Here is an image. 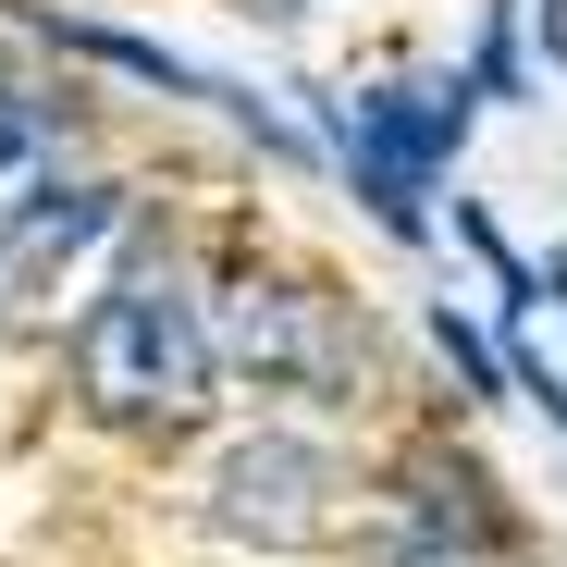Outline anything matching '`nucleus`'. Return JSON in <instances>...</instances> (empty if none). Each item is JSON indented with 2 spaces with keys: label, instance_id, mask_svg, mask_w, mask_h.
Returning a JSON list of instances; mask_svg holds the SVG:
<instances>
[{
  "label": "nucleus",
  "instance_id": "10",
  "mask_svg": "<svg viewBox=\"0 0 567 567\" xmlns=\"http://www.w3.org/2000/svg\"><path fill=\"white\" fill-rule=\"evenodd\" d=\"M0 284H13V235H0Z\"/></svg>",
  "mask_w": 567,
  "mask_h": 567
},
{
  "label": "nucleus",
  "instance_id": "7",
  "mask_svg": "<svg viewBox=\"0 0 567 567\" xmlns=\"http://www.w3.org/2000/svg\"><path fill=\"white\" fill-rule=\"evenodd\" d=\"M112 223H124V198H112V185H62L38 223H13V271H62L86 235H112Z\"/></svg>",
  "mask_w": 567,
  "mask_h": 567
},
{
  "label": "nucleus",
  "instance_id": "8",
  "mask_svg": "<svg viewBox=\"0 0 567 567\" xmlns=\"http://www.w3.org/2000/svg\"><path fill=\"white\" fill-rule=\"evenodd\" d=\"M432 346H444V370H456V383L482 395V408L506 395V358H494V333H482V321H456V309H432Z\"/></svg>",
  "mask_w": 567,
  "mask_h": 567
},
{
  "label": "nucleus",
  "instance_id": "9",
  "mask_svg": "<svg viewBox=\"0 0 567 567\" xmlns=\"http://www.w3.org/2000/svg\"><path fill=\"white\" fill-rule=\"evenodd\" d=\"M482 86H494V100H518V38H506V13H494V38H482Z\"/></svg>",
  "mask_w": 567,
  "mask_h": 567
},
{
  "label": "nucleus",
  "instance_id": "5",
  "mask_svg": "<svg viewBox=\"0 0 567 567\" xmlns=\"http://www.w3.org/2000/svg\"><path fill=\"white\" fill-rule=\"evenodd\" d=\"M395 482H408V543H432V555H456V567H482V555L518 543V518L494 506L482 468H456V456H408Z\"/></svg>",
  "mask_w": 567,
  "mask_h": 567
},
{
  "label": "nucleus",
  "instance_id": "4",
  "mask_svg": "<svg viewBox=\"0 0 567 567\" xmlns=\"http://www.w3.org/2000/svg\"><path fill=\"white\" fill-rule=\"evenodd\" d=\"M210 530L259 543V555H297L333 530V456L309 432H235L210 456Z\"/></svg>",
  "mask_w": 567,
  "mask_h": 567
},
{
  "label": "nucleus",
  "instance_id": "3",
  "mask_svg": "<svg viewBox=\"0 0 567 567\" xmlns=\"http://www.w3.org/2000/svg\"><path fill=\"white\" fill-rule=\"evenodd\" d=\"M210 346H223V370H247L259 395H346V370H358L346 309L321 297V284H284V271L223 284V321H210Z\"/></svg>",
  "mask_w": 567,
  "mask_h": 567
},
{
  "label": "nucleus",
  "instance_id": "11",
  "mask_svg": "<svg viewBox=\"0 0 567 567\" xmlns=\"http://www.w3.org/2000/svg\"><path fill=\"white\" fill-rule=\"evenodd\" d=\"M0 86H13V74H0Z\"/></svg>",
  "mask_w": 567,
  "mask_h": 567
},
{
  "label": "nucleus",
  "instance_id": "1",
  "mask_svg": "<svg viewBox=\"0 0 567 567\" xmlns=\"http://www.w3.org/2000/svg\"><path fill=\"white\" fill-rule=\"evenodd\" d=\"M74 383H86V408H100L112 432H148V444L198 432V420H210V383H223L210 309L185 297L161 259H136L112 297L86 309V333H74Z\"/></svg>",
  "mask_w": 567,
  "mask_h": 567
},
{
  "label": "nucleus",
  "instance_id": "6",
  "mask_svg": "<svg viewBox=\"0 0 567 567\" xmlns=\"http://www.w3.org/2000/svg\"><path fill=\"white\" fill-rule=\"evenodd\" d=\"M62 161H74V112L38 86H0V235L62 198Z\"/></svg>",
  "mask_w": 567,
  "mask_h": 567
},
{
  "label": "nucleus",
  "instance_id": "2",
  "mask_svg": "<svg viewBox=\"0 0 567 567\" xmlns=\"http://www.w3.org/2000/svg\"><path fill=\"white\" fill-rule=\"evenodd\" d=\"M321 136L346 148V173H358V198L383 210V235H432L420 223V185L456 161V136H468V86H370V100L346 112V100H321Z\"/></svg>",
  "mask_w": 567,
  "mask_h": 567
}]
</instances>
